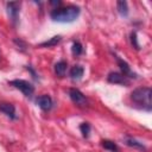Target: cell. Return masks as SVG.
<instances>
[{
	"label": "cell",
	"mask_w": 152,
	"mask_h": 152,
	"mask_svg": "<svg viewBox=\"0 0 152 152\" xmlns=\"http://www.w3.org/2000/svg\"><path fill=\"white\" fill-rule=\"evenodd\" d=\"M80 13H81V10L78 6L68 5L64 7L53 8L50 13V17L53 21H57V23H72L78 18Z\"/></svg>",
	"instance_id": "obj_1"
},
{
	"label": "cell",
	"mask_w": 152,
	"mask_h": 152,
	"mask_svg": "<svg viewBox=\"0 0 152 152\" xmlns=\"http://www.w3.org/2000/svg\"><path fill=\"white\" fill-rule=\"evenodd\" d=\"M151 94H152V91H151L150 87H140V88L134 89L131 93V100L135 106H138L142 110L151 112V109H152Z\"/></svg>",
	"instance_id": "obj_2"
},
{
	"label": "cell",
	"mask_w": 152,
	"mask_h": 152,
	"mask_svg": "<svg viewBox=\"0 0 152 152\" xmlns=\"http://www.w3.org/2000/svg\"><path fill=\"white\" fill-rule=\"evenodd\" d=\"M8 84H11L12 87H14L15 89L20 90L26 97H31L32 94L34 93V87L32 83H30L26 80H21V78H15L8 82Z\"/></svg>",
	"instance_id": "obj_3"
},
{
	"label": "cell",
	"mask_w": 152,
	"mask_h": 152,
	"mask_svg": "<svg viewBox=\"0 0 152 152\" xmlns=\"http://www.w3.org/2000/svg\"><path fill=\"white\" fill-rule=\"evenodd\" d=\"M69 97L70 100L78 107H86L88 104V99L86 97V95L77 88H70L68 90Z\"/></svg>",
	"instance_id": "obj_4"
},
{
	"label": "cell",
	"mask_w": 152,
	"mask_h": 152,
	"mask_svg": "<svg viewBox=\"0 0 152 152\" xmlns=\"http://www.w3.org/2000/svg\"><path fill=\"white\" fill-rule=\"evenodd\" d=\"M6 8H7V14H8L11 21L15 25L18 23V18H19L20 2H7L6 4Z\"/></svg>",
	"instance_id": "obj_5"
},
{
	"label": "cell",
	"mask_w": 152,
	"mask_h": 152,
	"mask_svg": "<svg viewBox=\"0 0 152 152\" xmlns=\"http://www.w3.org/2000/svg\"><path fill=\"white\" fill-rule=\"evenodd\" d=\"M36 103H37V106H38L42 110H44V112H49V110L52 108V104H53L51 96L48 95V94L39 95V96L36 99Z\"/></svg>",
	"instance_id": "obj_6"
},
{
	"label": "cell",
	"mask_w": 152,
	"mask_h": 152,
	"mask_svg": "<svg viewBox=\"0 0 152 152\" xmlns=\"http://www.w3.org/2000/svg\"><path fill=\"white\" fill-rule=\"evenodd\" d=\"M107 81L109 83H113V84H122V86H127L129 83L128 78L126 76H124L121 72H118V71L109 72L108 76H107Z\"/></svg>",
	"instance_id": "obj_7"
},
{
	"label": "cell",
	"mask_w": 152,
	"mask_h": 152,
	"mask_svg": "<svg viewBox=\"0 0 152 152\" xmlns=\"http://www.w3.org/2000/svg\"><path fill=\"white\" fill-rule=\"evenodd\" d=\"M115 59H116V62H118V65L120 66L121 74H122L124 76H126L127 78H132V77H135V74L132 71V69L129 68V65H128V63H127L126 61H124L122 58H120V57H119V56H116V55H115Z\"/></svg>",
	"instance_id": "obj_8"
},
{
	"label": "cell",
	"mask_w": 152,
	"mask_h": 152,
	"mask_svg": "<svg viewBox=\"0 0 152 152\" xmlns=\"http://www.w3.org/2000/svg\"><path fill=\"white\" fill-rule=\"evenodd\" d=\"M0 112L4 113L7 118H10L12 120L17 119L15 107H14V104H12L10 102H0Z\"/></svg>",
	"instance_id": "obj_9"
},
{
	"label": "cell",
	"mask_w": 152,
	"mask_h": 152,
	"mask_svg": "<svg viewBox=\"0 0 152 152\" xmlns=\"http://www.w3.org/2000/svg\"><path fill=\"white\" fill-rule=\"evenodd\" d=\"M83 74H84V69L81 65H74V66H71V69L69 71V75L71 77V80H74V81L80 80L83 76Z\"/></svg>",
	"instance_id": "obj_10"
},
{
	"label": "cell",
	"mask_w": 152,
	"mask_h": 152,
	"mask_svg": "<svg viewBox=\"0 0 152 152\" xmlns=\"http://www.w3.org/2000/svg\"><path fill=\"white\" fill-rule=\"evenodd\" d=\"M125 144L127 146H129V147L138 148V150H141V151H145L146 150V147H145V145L142 142H140L139 140H137V139H134L132 137H126L125 138Z\"/></svg>",
	"instance_id": "obj_11"
},
{
	"label": "cell",
	"mask_w": 152,
	"mask_h": 152,
	"mask_svg": "<svg viewBox=\"0 0 152 152\" xmlns=\"http://www.w3.org/2000/svg\"><path fill=\"white\" fill-rule=\"evenodd\" d=\"M66 68H68V63L65 61H59L55 64V74L58 77H63L66 72Z\"/></svg>",
	"instance_id": "obj_12"
},
{
	"label": "cell",
	"mask_w": 152,
	"mask_h": 152,
	"mask_svg": "<svg viewBox=\"0 0 152 152\" xmlns=\"http://www.w3.org/2000/svg\"><path fill=\"white\" fill-rule=\"evenodd\" d=\"M61 40H62V37H61V36H53V37L50 38L49 40H45V42L40 43L39 46H40V48H52V46L57 45Z\"/></svg>",
	"instance_id": "obj_13"
},
{
	"label": "cell",
	"mask_w": 152,
	"mask_h": 152,
	"mask_svg": "<svg viewBox=\"0 0 152 152\" xmlns=\"http://www.w3.org/2000/svg\"><path fill=\"white\" fill-rule=\"evenodd\" d=\"M116 10L121 17L128 15V4L126 1H118L116 2Z\"/></svg>",
	"instance_id": "obj_14"
},
{
	"label": "cell",
	"mask_w": 152,
	"mask_h": 152,
	"mask_svg": "<svg viewBox=\"0 0 152 152\" xmlns=\"http://www.w3.org/2000/svg\"><path fill=\"white\" fill-rule=\"evenodd\" d=\"M101 145H102V147L104 148V150H107V151H109V152H118V145L114 142V141H112V140H102L101 141Z\"/></svg>",
	"instance_id": "obj_15"
},
{
	"label": "cell",
	"mask_w": 152,
	"mask_h": 152,
	"mask_svg": "<svg viewBox=\"0 0 152 152\" xmlns=\"http://www.w3.org/2000/svg\"><path fill=\"white\" fill-rule=\"evenodd\" d=\"M71 52L74 56H80L83 52V46L80 42H74L71 45Z\"/></svg>",
	"instance_id": "obj_16"
},
{
	"label": "cell",
	"mask_w": 152,
	"mask_h": 152,
	"mask_svg": "<svg viewBox=\"0 0 152 152\" xmlns=\"http://www.w3.org/2000/svg\"><path fill=\"white\" fill-rule=\"evenodd\" d=\"M80 131H81V133L84 138H88L89 133H90V125L88 122H82L80 125Z\"/></svg>",
	"instance_id": "obj_17"
},
{
	"label": "cell",
	"mask_w": 152,
	"mask_h": 152,
	"mask_svg": "<svg viewBox=\"0 0 152 152\" xmlns=\"http://www.w3.org/2000/svg\"><path fill=\"white\" fill-rule=\"evenodd\" d=\"M131 43L133 45V48H135L137 50H139V44H138V38H137V32H132L131 33Z\"/></svg>",
	"instance_id": "obj_18"
}]
</instances>
